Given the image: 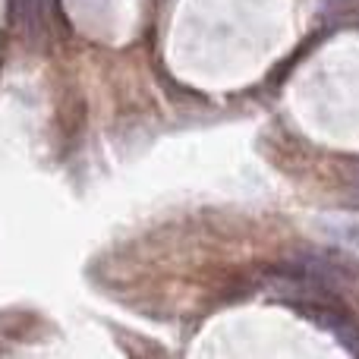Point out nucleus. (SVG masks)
<instances>
[{"instance_id":"f257e3e1","label":"nucleus","mask_w":359,"mask_h":359,"mask_svg":"<svg viewBox=\"0 0 359 359\" xmlns=\"http://www.w3.org/2000/svg\"><path fill=\"white\" fill-rule=\"evenodd\" d=\"M353 186H356V192H359V174L353 177Z\"/></svg>"}]
</instances>
